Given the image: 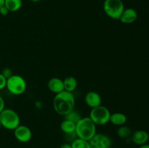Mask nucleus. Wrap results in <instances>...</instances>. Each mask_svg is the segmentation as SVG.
Here are the masks:
<instances>
[{"label": "nucleus", "mask_w": 149, "mask_h": 148, "mask_svg": "<svg viewBox=\"0 0 149 148\" xmlns=\"http://www.w3.org/2000/svg\"><path fill=\"white\" fill-rule=\"evenodd\" d=\"M75 97L73 92L63 91L55 94L53 100V107L55 111L59 115H65L74 110Z\"/></svg>", "instance_id": "1"}, {"label": "nucleus", "mask_w": 149, "mask_h": 148, "mask_svg": "<svg viewBox=\"0 0 149 148\" xmlns=\"http://www.w3.org/2000/svg\"><path fill=\"white\" fill-rule=\"evenodd\" d=\"M75 132L78 138L90 141L96 133V125L90 117L81 118L76 123Z\"/></svg>", "instance_id": "2"}, {"label": "nucleus", "mask_w": 149, "mask_h": 148, "mask_svg": "<svg viewBox=\"0 0 149 148\" xmlns=\"http://www.w3.org/2000/svg\"><path fill=\"white\" fill-rule=\"evenodd\" d=\"M1 126L7 130L14 131L20 124V117L14 110L4 108L0 113Z\"/></svg>", "instance_id": "3"}, {"label": "nucleus", "mask_w": 149, "mask_h": 148, "mask_svg": "<svg viewBox=\"0 0 149 148\" xmlns=\"http://www.w3.org/2000/svg\"><path fill=\"white\" fill-rule=\"evenodd\" d=\"M26 81L21 75L13 74L11 77L7 79L6 89L13 95H21L26 91Z\"/></svg>", "instance_id": "4"}, {"label": "nucleus", "mask_w": 149, "mask_h": 148, "mask_svg": "<svg viewBox=\"0 0 149 148\" xmlns=\"http://www.w3.org/2000/svg\"><path fill=\"white\" fill-rule=\"evenodd\" d=\"M125 9L122 0H105L103 2L105 13L108 17L113 20H119Z\"/></svg>", "instance_id": "5"}, {"label": "nucleus", "mask_w": 149, "mask_h": 148, "mask_svg": "<svg viewBox=\"0 0 149 148\" xmlns=\"http://www.w3.org/2000/svg\"><path fill=\"white\" fill-rule=\"evenodd\" d=\"M111 114V113L107 107L100 105L92 109L89 117L96 126H103L109 122Z\"/></svg>", "instance_id": "6"}, {"label": "nucleus", "mask_w": 149, "mask_h": 148, "mask_svg": "<svg viewBox=\"0 0 149 148\" xmlns=\"http://www.w3.org/2000/svg\"><path fill=\"white\" fill-rule=\"evenodd\" d=\"M89 142L91 148H111L112 145L110 137L100 133H96Z\"/></svg>", "instance_id": "7"}, {"label": "nucleus", "mask_w": 149, "mask_h": 148, "mask_svg": "<svg viewBox=\"0 0 149 148\" xmlns=\"http://www.w3.org/2000/svg\"><path fill=\"white\" fill-rule=\"evenodd\" d=\"M14 136L18 142L26 143L31 139L32 131L27 126L19 125L14 130Z\"/></svg>", "instance_id": "8"}, {"label": "nucleus", "mask_w": 149, "mask_h": 148, "mask_svg": "<svg viewBox=\"0 0 149 148\" xmlns=\"http://www.w3.org/2000/svg\"><path fill=\"white\" fill-rule=\"evenodd\" d=\"M84 101L88 107L93 109L97 106L101 105L102 99L98 93L94 91H90L86 94L84 97Z\"/></svg>", "instance_id": "9"}, {"label": "nucleus", "mask_w": 149, "mask_h": 148, "mask_svg": "<svg viewBox=\"0 0 149 148\" xmlns=\"http://www.w3.org/2000/svg\"><path fill=\"white\" fill-rule=\"evenodd\" d=\"M138 18V12L133 8L125 9L121 15L119 20L124 24H132Z\"/></svg>", "instance_id": "10"}, {"label": "nucleus", "mask_w": 149, "mask_h": 148, "mask_svg": "<svg viewBox=\"0 0 149 148\" xmlns=\"http://www.w3.org/2000/svg\"><path fill=\"white\" fill-rule=\"evenodd\" d=\"M131 139L134 144L141 146L148 142L149 134L148 132L144 130H137L132 132Z\"/></svg>", "instance_id": "11"}, {"label": "nucleus", "mask_w": 149, "mask_h": 148, "mask_svg": "<svg viewBox=\"0 0 149 148\" xmlns=\"http://www.w3.org/2000/svg\"><path fill=\"white\" fill-rule=\"evenodd\" d=\"M47 86L49 91H52V93L55 94H58V93L64 91L63 80L57 78V77L50 78L48 81Z\"/></svg>", "instance_id": "12"}, {"label": "nucleus", "mask_w": 149, "mask_h": 148, "mask_svg": "<svg viewBox=\"0 0 149 148\" xmlns=\"http://www.w3.org/2000/svg\"><path fill=\"white\" fill-rule=\"evenodd\" d=\"M127 120V118L126 115L118 112V113H114L111 114L109 122H111L112 124L115 125V126H121L125 125L126 123Z\"/></svg>", "instance_id": "13"}, {"label": "nucleus", "mask_w": 149, "mask_h": 148, "mask_svg": "<svg viewBox=\"0 0 149 148\" xmlns=\"http://www.w3.org/2000/svg\"><path fill=\"white\" fill-rule=\"evenodd\" d=\"M64 90L69 92H73L77 89L78 83L76 78L73 76H68L63 80Z\"/></svg>", "instance_id": "14"}, {"label": "nucleus", "mask_w": 149, "mask_h": 148, "mask_svg": "<svg viewBox=\"0 0 149 148\" xmlns=\"http://www.w3.org/2000/svg\"><path fill=\"white\" fill-rule=\"evenodd\" d=\"M61 130L64 134H69V133H75L76 123L68 120H64L60 125Z\"/></svg>", "instance_id": "15"}, {"label": "nucleus", "mask_w": 149, "mask_h": 148, "mask_svg": "<svg viewBox=\"0 0 149 148\" xmlns=\"http://www.w3.org/2000/svg\"><path fill=\"white\" fill-rule=\"evenodd\" d=\"M23 5L22 0H5L4 6L12 12H15L20 10Z\"/></svg>", "instance_id": "16"}, {"label": "nucleus", "mask_w": 149, "mask_h": 148, "mask_svg": "<svg viewBox=\"0 0 149 148\" xmlns=\"http://www.w3.org/2000/svg\"><path fill=\"white\" fill-rule=\"evenodd\" d=\"M116 133H117V136L121 139H127V138L131 137L132 131L130 128L123 125L118 128Z\"/></svg>", "instance_id": "17"}, {"label": "nucleus", "mask_w": 149, "mask_h": 148, "mask_svg": "<svg viewBox=\"0 0 149 148\" xmlns=\"http://www.w3.org/2000/svg\"><path fill=\"white\" fill-rule=\"evenodd\" d=\"M71 145L72 148H91L89 141L78 137L74 139L72 142H71Z\"/></svg>", "instance_id": "18"}, {"label": "nucleus", "mask_w": 149, "mask_h": 148, "mask_svg": "<svg viewBox=\"0 0 149 148\" xmlns=\"http://www.w3.org/2000/svg\"><path fill=\"white\" fill-rule=\"evenodd\" d=\"M64 116H65V120H70V121L73 122L74 123H77L82 118L79 113H78V112L74 110H73L72 111H71L70 113H68V114H66Z\"/></svg>", "instance_id": "19"}, {"label": "nucleus", "mask_w": 149, "mask_h": 148, "mask_svg": "<svg viewBox=\"0 0 149 148\" xmlns=\"http://www.w3.org/2000/svg\"><path fill=\"white\" fill-rule=\"evenodd\" d=\"M1 73L2 74V75L6 78V79H7V78H9L10 77H11L12 75H13V71H12L11 68H4V69L1 71Z\"/></svg>", "instance_id": "20"}, {"label": "nucleus", "mask_w": 149, "mask_h": 148, "mask_svg": "<svg viewBox=\"0 0 149 148\" xmlns=\"http://www.w3.org/2000/svg\"><path fill=\"white\" fill-rule=\"evenodd\" d=\"M6 84H7V79L0 73V91L6 88Z\"/></svg>", "instance_id": "21"}, {"label": "nucleus", "mask_w": 149, "mask_h": 148, "mask_svg": "<svg viewBox=\"0 0 149 148\" xmlns=\"http://www.w3.org/2000/svg\"><path fill=\"white\" fill-rule=\"evenodd\" d=\"M10 11L8 10V9L5 7V6H2L1 7H0V15L2 16H6L9 14Z\"/></svg>", "instance_id": "22"}, {"label": "nucleus", "mask_w": 149, "mask_h": 148, "mask_svg": "<svg viewBox=\"0 0 149 148\" xmlns=\"http://www.w3.org/2000/svg\"><path fill=\"white\" fill-rule=\"evenodd\" d=\"M5 104H4V100L1 96H0V113L5 108Z\"/></svg>", "instance_id": "23"}, {"label": "nucleus", "mask_w": 149, "mask_h": 148, "mask_svg": "<svg viewBox=\"0 0 149 148\" xmlns=\"http://www.w3.org/2000/svg\"><path fill=\"white\" fill-rule=\"evenodd\" d=\"M60 148H72L71 147V145L69 142H65V143L62 144L60 147Z\"/></svg>", "instance_id": "24"}, {"label": "nucleus", "mask_w": 149, "mask_h": 148, "mask_svg": "<svg viewBox=\"0 0 149 148\" xmlns=\"http://www.w3.org/2000/svg\"><path fill=\"white\" fill-rule=\"evenodd\" d=\"M138 148H149V144H144V145L139 146Z\"/></svg>", "instance_id": "25"}, {"label": "nucleus", "mask_w": 149, "mask_h": 148, "mask_svg": "<svg viewBox=\"0 0 149 148\" xmlns=\"http://www.w3.org/2000/svg\"><path fill=\"white\" fill-rule=\"evenodd\" d=\"M4 1H5V0H0V7H1L2 6L4 5Z\"/></svg>", "instance_id": "26"}, {"label": "nucleus", "mask_w": 149, "mask_h": 148, "mask_svg": "<svg viewBox=\"0 0 149 148\" xmlns=\"http://www.w3.org/2000/svg\"><path fill=\"white\" fill-rule=\"evenodd\" d=\"M30 1H32V2L36 3V2H39V1H40L41 0H30Z\"/></svg>", "instance_id": "27"}, {"label": "nucleus", "mask_w": 149, "mask_h": 148, "mask_svg": "<svg viewBox=\"0 0 149 148\" xmlns=\"http://www.w3.org/2000/svg\"><path fill=\"white\" fill-rule=\"evenodd\" d=\"M2 127V126H1V121H0V129H1V128Z\"/></svg>", "instance_id": "28"}]
</instances>
